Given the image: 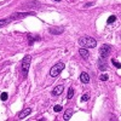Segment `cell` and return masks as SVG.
<instances>
[{
  "instance_id": "6da1fadb",
  "label": "cell",
  "mask_w": 121,
  "mask_h": 121,
  "mask_svg": "<svg viewBox=\"0 0 121 121\" xmlns=\"http://www.w3.org/2000/svg\"><path fill=\"white\" fill-rule=\"evenodd\" d=\"M79 44L84 46V47H96L97 46V41H96V39L93 38H91V36H84L79 40Z\"/></svg>"
},
{
  "instance_id": "7a4b0ae2",
  "label": "cell",
  "mask_w": 121,
  "mask_h": 121,
  "mask_svg": "<svg viewBox=\"0 0 121 121\" xmlns=\"http://www.w3.org/2000/svg\"><path fill=\"white\" fill-rule=\"evenodd\" d=\"M64 69V63H62V62H58V63H56L52 68H51V70H50V75L51 76H57L62 70Z\"/></svg>"
},
{
  "instance_id": "3957f363",
  "label": "cell",
  "mask_w": 121,
  "mask_h": 121,
  "mask_svg": "<svg viewBox=\"0 0 121 121\" xmlns=\"http://www.w3.org/2000/svg\"><path fill=\"white\" fill-rule=\"evenodd\" d=\"M30 62H32V57H30L29 55H27V56L23 58V62H22V73H23L24 76H27V74H28Z\"/></svg>"
},
{
  "instance_id": "277c9868",
  "label": "cell",
  "mask_w": 121,
  "mask_h": 121,
  "mask_svg": "<svg viewBox=\"0 0 121 121\" xmlns=\"http://www.w3.org/2000/svg\"><path fill=\"white\" fill-rule=\"evenodd\" d=\"M110 53V46L109 45H103L102 47L99 48V56L103 57V58H107Z\"/></svg>"
},
{
  "instance_id": "5b68a950",
  "label": "cell",
  "mask_w": 121,
  "mask_h": 121,
  "mask_svg": "<svg viewBox=\"0 0 121 121\" xmlns=\"http://www.w3.org/2000/svg\"><path fill=\"white\" fill-rule=\"evenodd\" d=\"M97 64H98V68H99L100 70H107V69H108V62H107V59L103 58V57H99V58H98Z\"/></svg>"
},
{
  "instance_id": "8992f818",
  "label": "cell",
  "mask_w": 121,
  "mask_h": 121,
  "mask_svg": "<svg viewBox=\"0 0 121 121\" xmlns=\"http://www.w3.org/2000/svg\"><path fill=\"white\" fill-rule=\"evenodd\" d=\"M63 90H64L63 85H58V86H56V87L53 88V91H52V95H53V96H59L60 93L63 92Z\"/></svg>"
},
{
  "instance_id": "52a82bcc",
  "label": "cell",
  "mask_w": 121,
  "mask_h": 121,
  "mask_svg": "<svg viewBox=\"0 0 121 121\" xmlns=\"http://www.w3.org/2000/svg\"><path fill=\"white\" fill-rule=\"evenodd\" d=\"M30 113H32V109H30V108H26V109H23L22 112L18 114V117H19V119H24V117L28 116Z\"/></svg>"
},
{
  "instance_id": "ba28073f",
  "label": "cell",
  "mask_w": 121,
  "mask_h": 121,
  "mask_svg": "<svg viewBox=\"0 0 121 121\" xmlns=\"http://www.w3.org/2000/svg\"><path fill=\"white\" fill-rule=\"evenodd\" d=\"M80 81H81L82 84H87V82L90 81V76H88V74L85 73V72L80 74Z\"/></svg>"
},
{
  "instance_id": "9c48e42d",
  "label": "cell",
  "mask_w": 121,
  "mask_h": 121,
  "mask_svg": "<svg viewBox=\"0 0 121 121\" xmlns=\"http://www.w3.org/2000/svg\"><path fill=\"white\" fill-rule=\"evenodd\" d=\"M63 28L62 27H58V28H50V33L53 34V35H57V34H62L63 33Z\"/></svg>"
},
{
  "instance_id": "30bf717a",
  "label": "cell",
  "mask_w": 121,
  "mask_h": 121,
  "mask_svg": "<svg viewBox=\"0 0 121 121\" xmlns=\"http://www.w3.org/2000/svg\"><path fill=\"white\" fill-rule=\"evenodd\" d=\"M28 39H29V45H33L34 44V41H39L40 40V36H38V35H32V34H28Z\"/></svg>"
},
{
  "instance_id": "8fae6325",
  "label": "cell",
  "mask_w": 121,
  "mask_h": 121,
  "mask_svg": "<svg viewBox=\"0 0 121 121\" xmlns=\"http://www.w3.org/2000/svg\"><path fill=\"white\" fill-rule=\"evenodd\" d=\"M79 53H80V56H81L82 58H87L90 56V53H88V51H87L86 48H80L79 50Z\"/></svg>"
},
{
  "instance_id": "7c38bea8",
  "label": "cell",
  "mask_w": 121,
  "mask_h": 121,
  "mask_svg": "<svg viewBox=\"0 0 121 121\" xmlns=\"http://www.w3.org/2000/svg\"><path fill=\"white\" fill-rule=\"evenodd\" d=\"M73 113H74V112H73V109H68L67 112L64 113V116H63V119H64V120H69L70 117H72Z\"/></svg>"
},
{
  "instance_id": "4fadbf2b",
  "label": "cell",
  "mask_w": 121,
  "mask_h": 121,
  "mask_svg": "<svg viewBox=\"0 0 121 121\" xmlns=\"http://www.w3.org/2000/svg\"><path fill=\"white\" fill-rule=\"evenodd\" d=\"M73 96H74V88L73 87H70L69 90H68V99H72L73 98Z\"/></svg>"
},
{
  "instance_id": "5bb4252c",
  "label": "cell",
  "mask_w": 121,
  "mask_h": 121,
  "mask_svg": "<svg viewBox=\"0 0 121 121\" xmlns=\"http://www.w3.org/2000/svg\"><path fill=\"white\" fill-rule=\"evenodd\" d=\"M10 21H11V18H5V19H0V27L3 26H6Z\"/></svg>"
},
{
  "instance_id": "9a60e30c",
  "label": "cell",
  "mask_w": 121,
  "mask_h": 121,
  "mask_svg": "<svg viewBox=\"0 0 121 121\" xmlns=\"http://www.w3.org/2000/svg\"><path fill=\"white\" fill-rule=\"evenodd\" d=\"M116 21V16H114V15H112V16H110L109 18H108V23H113V22H115Z\"/></svg>"
},
{
  "instance_id": "2e32d148",
  "label": "cell",
  "mask_w": 121,
  "mask_h": 121,
  "mask_svg": "<svg viewBox=\"0 0 121 121\" xmlns=\"http://www.w3.org/2000/svg\"><path fill=\"white\" fill-rule=\"evenodd\" d=\"M88 99H90V95L88 93H84L82 97H81V100L82 102H86V100H88Z\"/></svg>"
},
{
  "instance_id": "e0dca14e",
  "label": "cell",
  "mask_w": 121,
  "mask_h": 121,
  "mask_svg": "<svg viewBox=\"0 0 121 121\" xmlns=\"http://www.w3.org/2000/svg\"><path fill=\"white\" fill-rule=\"evenodd\" d=\"M112 63H113V64H114V65H115L116 68H121V64H120V62H117V60H115L114 58L112 59Z\"/></svg>"
},
{
  "instance_id": "ac0fdd59",
  "label": "cell",
  "mask_w": 121,
  "mask_h": 121,
  "mask_svg": "<svg viewBox=\"0 0 121 121\" xmlns=\"http://www.w3.org/2000/svg\"><path fill=\"white\" fill-rule=\"evenodd\" d=\"M108 78H109V76H108L107 74H102V75L99 76V79L102 80V81H107V80H108Z\"/></svg>"
},
{
  "instance_id": "d6986e66",
  "label": "cell",
  "mask_w": 121,
  "mask_h": 121,
  "mask_svg": "<svg viewBox=\"0 0 121 121\" xmlns=\"http://www.w3.org/2000/svg\"><path fill=\"white\" fill-rule=\"evenodd\" d=\"M53 110H55L56 113H59L60 110H62V107H60V105H55L53 107Z\"/></svg>"
},
{
  "instance_id": "ffe728a7",
  "label": "cell",
  "mask_w": 121,
  "mask_h": 121,
  "mask_svg": "<svg viewBox=\"0 0 121 121\" xmlns=\"http://www.w3.org/2000/svg\"><path fill=\"white\" fill-rule=\"evenodd\" d=\"M7 99V93L6 92H3L1 93V100H6Z\"/></svg>"
},
{
  "instance_id": "44dd1931",
  "label": "cell",
  "mask_w": 121,
  "mask_h": 121,
  "mask_svg": "<svg viewBox=\"0 0 121 121\" xmlns=\"http://www.w3.org/2000/svg\"><path fill=\"white\" fill-rule=\"evenodd\" d=\"M53 1H60V0H53Z\"/></svg>"
}]
</instances>
